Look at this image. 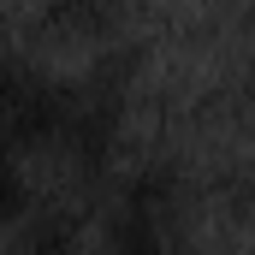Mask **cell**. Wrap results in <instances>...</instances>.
Masks as SVG:
<instances>
[{"label":"cell","instance_id":"obj_1","mask_svg":"<svg viewBox=\"0 0 255 255\" xmlns=\"http://www.w3.org/2000/svg\"><path fill=\"white\" fill-rule=\"evenodd\" d=\"M77 113V89L60 83L24 54H0V136H12L30 154H60L65 130Z\"/></svg>","mask_w":255,"mask_h":255},{"label":"cell","instance_id":"obj_2","mask_svg":"<svg viewBox=\"0 0 255 255\" xmlns=\"http://www.w3.org/2000/svg\"><path fill=\"white\" fill-rule=\"evenodd\" d=\"M101 255H184L172 190L160 178H136L101 220Z\"/></svg>","mask_w":255,"mask_h":255},{"label":"cell","instance_id":"obj_3","mask_svg":"<svg viewBox=\"0 0 255 255\" xmlns=\"http://www.w3.org/2000/svg\"><path fill=\"white\" fill-rule=\"evenodd\" d=\"M30 148H18L12 136H0V238H12L30 214H36V184H30Z\"/></svg>","mask_w":255,"mask_h":255},{"label":"cell","instance_id":"obj_4","mask_svg":"<svg viewBox=\"0 0 255 255\" xmlns=\"http://www.w3.org/2000/svg\"><path fill=\"white\" fill-rule=\"evenodd\" d=\"M6 255H89L83 250V232H77V220H65V214H30L12 238H0Z\"/></svg>","mask_w":255,"mask_h":255},{"label":"cell","instance_id":"obj_5","mask_svg":"<svg viewBox=\"0 0 255 255\" xmlns=\"http://www.w3.org/2000/svg\"><path fill=\"white\" fill-rule=\"evenodd\" d=\"M130 0H42V24L54 36H101L119 24Z\"/></svg>","mask_w":255,"mask_h":255},{"label":"cell","instance_id":"obj_6","mask_svg":"<svg viewBox=\"0 0 255 255\" xmlns=\"http://www.w3.org/2000/svg\"><path fill=\"white\" fill-rule=\"evenodd\" d=\"M250 36H255V0H250Z\"/></svg>","mask_w":255,"mask_h":255},{"label":"cell","instance_id":"obj_7","mask_svg":"<svg viewBox=\"0 0 255 255\" xmlns=\"http://www.w3.org/2000/svg\"><path fill=\"white\" fill-rule=\"evenodd\" d=\"M130 6H136V0H130Z\"/></svg>","mask_w":255,"mask_h":255}]
</instances>
